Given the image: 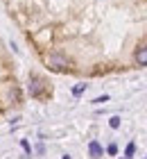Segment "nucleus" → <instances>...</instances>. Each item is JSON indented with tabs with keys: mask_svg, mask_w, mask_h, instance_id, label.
<instances>
[{
	"mask_svg": "<svg viewBox=\"0 0 147 159\" xmlns=\"http://www.w3.org/2000/svg\"><path fill=\"white\" fill-rule=\"evenodd\" d=\"M136 61H138V66H147V46L136 52Z\"/></svg>",
	"mask_w": 147,
	"mask_h": 159,
	"instance_id": "4",
	"label": "nucleus"
},
{
	"mask_svg": "<svg viewBox=\"0 0 147 159\" xmlns=\"http://www.w3.org/2000/svg\"><path fill=\"white\" fill-rule=\"evenodd\" d=\"M106 152H109V155H115V152H118V146H115V143H111V146L106 148Z\"/></svg>",
	"mask_w": 147,
	"mask_h": 159,
	"instance_id": "8",
	"label": "nucleus"
},
{
	"mask_svg": "<svg viewBox=\"0 0 147 159\" xmlns=\"http://www.w3.org/2000/svg\"><path fill=\"white\" fill-rule=\"evenodd\" d=\"M63 159H70V157H63Z\"/></svg>",
	"mask_w": 147,
	"mask_h": 159,
	"instance_id": "10",
	"label": "nucleus"
},
{
	"mask_svg": "<svg viewBox=\"0 0 147 159\" xmlns=\"http://www.w3.org/2000/svg\"><path fill=\"white\" fill-rule=\"evenodd\" d=\"M109 125H111L113 129H115V127H120V118H118V116H113L111 120H109Z\"/></svg>",
	"mask_w": 147,
	"mask_h": 159,
	"instance_id": "7",
	"label": "nucleus"
},
{
	"mask_svg": "<svg viewBox=\"0 0 147 159\" xmlns=\"http://www.w3.org/2000/svg\"><path fill=\"white\" fill-rule=\"evenodd\" d=\"M134 152H136V143L131 141L129 146H127V150H124V157H122V159H131V157H134Z\"/></svg>",
	"mask_w": 147,
	"mask_h": 159,
	"instance_id": "5",
	"label": "nucleus"
},
{
	"mask_svg": "<svg viewBox=\"0 0 147 159\" xmlns=\"http://www.w3.org/2000/svg\"><path fill=\"white\" fill-rule=\"evenodd\" d=\"M41 84H43V82H41L39 77H32V82H29V93H32L34 98L41 96Z\"/></svg>",
	"mask_w": 147,
	"mask_h": 159,
	"instance_id": "3",
	"label": "nucleus"
},
{
	"mask_svg": "<svg viewBox=\"0 0 147 159\" xmlns=\"http://www.w3.org/2000/svg\"><path fill=\"white\" fill-rule=\"evenodd\" d=\"M88 152H91L93 159H100L102 155H104V150H102V146L97 141H91V143H88Z\"/></svg>",
	"mask_w": 147,
	"mask_h": 159,
	"instance_id": "2",
	"label": "nucleus"
},
{
	"mask_svg": "<svg viewBox=\"0 0 147 159\" xmlns=\"http://www.w3.org/2000/svg\"><path fill=\"white\" fill-rule=\"evenodd\" d=\"M84 91H86V84H77L75 89H72V96H82Z\"/></svg>",
	"mask_w": 147,
	"mask_h": 159,
	"instance_id": "6",
	"label": "nucleus"
},
{
	"mask_svg": "<svg viewBox=\"0 0 147 159\" xmlns=\"http://www.w3.org/2000/svg\"><path fill=\"white\" fill-rule=\"evenodd\" d=\"M20 146H23V150H25V152H29V150H32V148H29V143L23 139V141H20Z\"/></svg>",
	"mask_w": 147,
	"mask_h": 159,
	"instance_id": "9",
	"label": "nucleus"
},
{
	"mask_svg": "<svg viewBox=\"0 0 147 159\" xmlns=\"http://www.w3.org/2000/svg\"><path fill=\"white\" fill-rule=\"evenodd\" d=\"M48 66L52 70H63L66 66H68V59L61 55H48Z\"/></svg>",
	"mask_w": 147,
	"mask_h": 159,
	"instance_id": "1",
	"label": "nucleus"
}]
</instances>
